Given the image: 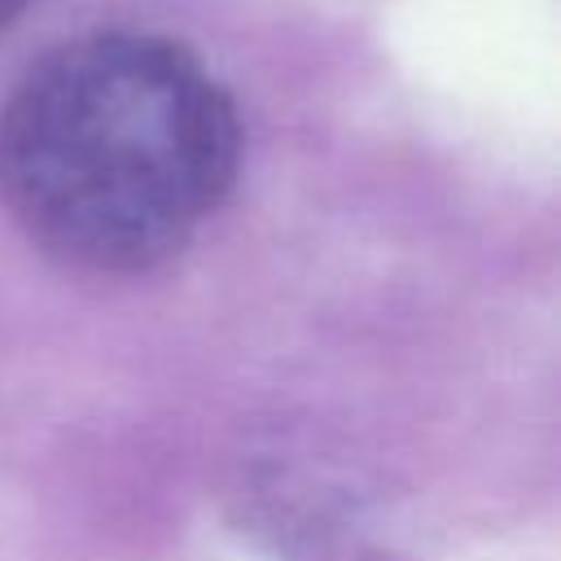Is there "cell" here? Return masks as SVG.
Wrapping results in <instances>:
<instances>
[{"label":"cell","mask_w":561,"mask_h":561,"mask_svg":"<svg viewBox=\"0 0 561 561\" xmlns=\"http://www.w3.org/2000/svg\"><path fill=\"white\" fill-rule=\"evenodd\" d=\"M241 162V118L197 53L92 31L44 53L0 110V202L48 259L131 276L180 254Z\"/></svg>","instance_id":"cell-1"},{"label":"cell","mask_w":561,"mask_h":561,"mask_svg":"<svg viewBox=\"0 0 561 561\" xmlns=\"http://www.w3.org/2000/svg\"><path fill=\"white\" fill-rule=\"evenodd\" d=\"M26 0H0V26H9L13 18H18V9H22Z\"/></svg>","instance_id":"cell-2"}]
</instances>
